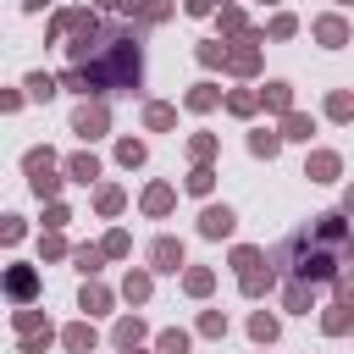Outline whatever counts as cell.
Segmentation results:
<instances>
[{"label": "cell", "instance_id": "6da1fadb", "mask_svg": "<svg viewBox=\"0 0 354 354\" xmlns=\"http://www.w3.org/2000/svg\"><path fill=\"white\" fill-rule=\"evenodd\" d=\"M66 61L83 66L88 100H105V94H138V88H144V39H138V28L77 33V39L66 44Z\"/></svg>", "mask_w": 354, "mask_h": 354}, {"label": "cell", "instance_id": "7a4b0ae2", "mask_svg": "<svg viewBox=\"0 0 354 354\" xmlns=\"http://www.w3.org/2000/svg\"><path fill=\"white\" fill-rule=\"evenodd\" d=\"M277 271H288V277H299V282H337V266H343V249H326V243H315L304 227L293 232V238H282L271 254H266Z\"/></svg>", "mask_w": 354, "mask_h": 354}, {"label": "cell", "instance_id": "3957f363", "mask_svg": "<svg viewBox=\"0 0 354 354\" xmlns=\"http://www.w3.org/2000/svg\"><path fill=\"white\" fill-rule=\"evenodd\" d=\"M260 44H266V28H249L238 44H227V72L232 77H254L260 72Z\"/></svg>", "mask_w": 354, "mask_h": 354}, {"label": "cell", "instance_id": "277c9868", "mask_svg": "<svg viewBox=\"0 0 354 354\" xmlns=\"http://www.w3.org/2000/svg\"><path fill=\"white\" fill-rule=\"evenodd\" d=\"M304 232H310L315 243H326V249H343V243L354 238V227H348V216H343V210H321V216H310V221H304Z\"/></svg>", "mask_w": 354, "mask_h": 354}, {"label": "cell", "instance_id": "5b68a950", "mask_svg": "<svg viewBox=\"0 0 354 354\" xmlns=\"http://www.w3.org/2000/svg\"><path fill=\"white\" fill-rule=\"evenodd\" d=\"M72 133H77L83 144L105 138V133H111V111H105V100H83V105L72 111Z\"/></svg>", "mask_w": 354, "mask_h": 354}, {"label": "cell", "instance_id": "8992f818", "mask_svg": "<svg viewBox=\"0 0 354 354\" xmlns=\"http://www.w3.org/2000/svg\"><path fill=\"white\" fill-rule=\"evenodd\" d=\"M111 11H122V17L144 22V28H160V22L177 17V0H111Z\"/></svg>", "mask_w": 354, "mask_h": 354}, {"label": "cell", "instance_id": "52a82bcc", "mask_svg": "<svg viewBox=\"0 0 354 354\" xmlns=\"http://www.w3.org/2000/svg\"><path fill=\"white\" fill-rule=\"evenodd\" d=\"M61 33H100V17L88 11V6H55V17H50V39H61Z\"/></svg>", "mask_w": 354, "mask_h": 354}, {"label": "cell", "instance_id": "ba28073f", "mask_svg": "<svg viewBox=\"0 0 354 354\" xmlns=\"http://www.w3.org/2000/svg\"><path fill=\"white\" fill-rule=\"evenodd\" d=\"M149 271H166V277H177V271H188V249H183V238H171V232H160V238L149 243Z\"/></svg>", "mask_w": 354, "mask_h": 354}, {"label": "cell", "instance_id": "9c48e42d", "mask_svg": "<svg viewBox=\"0 0 354 354\" xmlns=\"http://www.w3.org/2000/svg\"><path fill=\"white\" fill-rule=\"evenodd\" d=\"M232 227H238L232 205H205V210H199V238L221 243V238H232Z\"/></svg>", "mask_w": 354, "mask_h": 354}, {"label": "cell", "instance_id": "30bf717a", "mask_svg": "<svg viewBox=\"0 0 354 354\" xmlns=\"http://www.w3.org/2000/svg\"><path fill=\"white\" fill-rule=\"evenodd\" d=\"M310 33H315L321 50H343V44H348V22H343L337 11H321V17L310 22Z\"/></svg>", "mask_w": 354, "mask_h": 354}, {"label": "cell", "instance_id": "8fae6325", "mask_svg": "<svg viewBox=\"0 0 354 354\" xmlns=\"http://www.w3.org/2000/svg\"><path fill=\"white\" fill-rule=\"evenodd\" d=\"M304 177H310V183H337V177H343V155H337V149H310Z\"/></svg>", "mask_w": 354, "mask_h": 354}, {"label": "cell", "instance_id": "7c38bea8", "mask_svg": "<svg viewBox=\"0 0 354 354\" xmlns=\"http://www.w3.org/2000/svg\"><path fill=\"white\" fill-rule=\"evenodd\" d=\"M6 293H11L17 304H33V299H39V271H33V266H6Z\"/></svg>", "mask_w": 354, "mask_h": 354}, {"label": "cell", "instance_id": "4fadbf2b", "mask_svg": "<svg viewBox=\"0 0 354 354\" xmlns=\"http://www.w3.org/2000/svg\"><path fill=\"white\" fill-rule=\"evenodd\" d=\"M277 282H282V271L266 260V266H254V271H243V277H238V293H243V299H266Z\"/></svg>", "mask_w": 354, "mask_h": 354}, {"label": "cell", "instance_id": "5bb4252c", "mask_svg": "<svg viewBox=\"0 0 354 354\" xmlns=\"http://www.w3.org/2000/svg\"><path fill=\"white\" fill-rule=\"evenodd\" d=\"M171 205H177V188H171V183H149V188L138 194V210H144V216H155V221H160V216H171Z\"/></svg>", "mask_w": 354, "mask_h": 354}, {"label": "cell", "instance_id": "9a60e30c", "mask_svg": "<svg viewBox=\"0 0 354 354\" xmlns=\"http://www.w3.org/2000/svg\"><path fill=\"white\" fill-rule=\"evenodd\" d=\"M149 293H155V271H149V266H127L122 299H127V304H149Z\"/></svg>", "mask_w": 354, "mask_h": 354}, {"label": "cell", "instance_id": "2e32d148", "mask_svg": "<svg viewBox=\"0 0 354 354\" xmlns=\"http://www.w3.org/2000/svg\"><path fill=\"white\" fill-rule=\"evenodd\" d=\"M260 105L277 111V116H288V111H293V83H288V77H266V83H260Z\"/></svg>", "mask_w": 354, "mask_h": 354}, {"label": "cell", "instance_id": "e0dca14e", "mask_svg": "<svg viewBox=\"0 0 354 354\" xmlns=\"http://www.w3.org/2000/svg\"><path fill=\"white\" fill-rule=\"evenodd\" d=\"M22 171H28V188L44 183V177H55V149H50V144H33V149L22 155Z\"/></svg>", "mask_w": 354, "mask_h": 354}, {"label": "cell", "instance_id": "ac0fdd59", "mask_svg": "<svg viewBox=\"0 0 354 354\" xmlns=\"http://www.w3.org/2000/svg\"><path fill=\"white\" fill-rule=\"evenodd\" d=\"M111 304H116V293H111L105 282H94V277H88V282L77 288V310H83V315H105Z\"/></svg>", "mask_w": 354, "mask_h": 354}, {"label": "cell", "instance_id": "d6986e66", "mask_svg": "<svg viewBox=\"0 0 354 354\" xmlns=\"http://www.w3.org/2000/svg\"><path fill=\"white\" fill-rule=\"evenodd\" d=\"M282 310H293V315H310V310H315V282H299V277H288V282H282Z\"/></svg>", "mask_w": 354, "mask_h": 354}, {"label": "cell", "instance_id": "ffe728a7", "mask_svg": "<svg viewBox=\"0 0 354 354\" xmlns=\"http://www.w3.org/2000/svg\"><path fill=\"white\" fill-rule=\"evenodd\" d=\"M61 343H66V354H94V343H100V332H94V321L83 315V321H72V326H61Z\"/></svg>", "mask_w": 354, "mask_h": 354}, {"label": "cell", "instance_id": "44dd1931", "mask_svg": "<svg viewBox=\"0 0 354 354\" xmlns=\"http://www.w3.org/2000/svg\"><path fill=\"white\" fill-rule=\"evenodd\" d=\"M216 105H227V94H221L216 83H194V88L183 94V111H194V116H205V111H216Z\"/></svg>", "mask_w": 354, "mask_h": 354}, {"label": "cell", "instance_id": "7402d4cb", "mask_svg": "<svg viewBox=\"0 0 354 354\" xmlns=\"http://www.w3.org/2000/svg\"><path fill=\"white\" fill-rule=\"evenodd\" d=\"M282 144H288L282 127H254V133H249V155H254V160H277Z\"/></svg>", "mask_w": 354, "mask_h": 354}, {"label": "cell", "instance_id": "603a6c76", "mask_svg": "<svg viewBox=\"0 0 354 354\" xmlns=\"http://www.w3.org/2000/svg\"><path fill=\"white\" fill-rule=\"evenodd\" d=\"M171 127H177V105L144 100V133H171Z\"/></svg>", "mask_w": 354, "mask_h": 354}, {"label": "cell", "instance_id": "cb8c5ba5", "mask_svg": "<svg viewBox=\"0 0 354 354\" xmlns=\"http://www.w3.org/2000/svg\"><path fill=\"white\" fill-rule=\"evenodd\" d=\"M66 177L72 183H100V160H94V149H77V155H66Z\"/></svg>", "mask_w": 354, "mask_h": 354}, {"label": "cell", "instance_id": "d4e9b609", "mask_svg": "<svg viewBox=\"0 0 354 354\" xmlns=\"http://www.w3.org/2000/svg\"><path fill=\"white\" fill-rule=\"evenodd\" d=\"M321 332H326V337H348V332H354V310H348V304H326V310H321Z\"/></svg>", "mask_w": 354, "mask_h": 354}, {"label": "cell", "instance_id": "484cf974", "mask_svg": "<svg viewBox=\"0 0 354 354\" xmlns=\"http://www.w3.org/2000/svg\"><path fill=\"white\" fill-rule=\"evenodd\" d=\"M144 315H116V326H111V337H116V348H138L144 343Z\"/></svg>", "mask_w": 354, "mask_h": 354}, {"label": "cell", "instance_id": "4316f807", "mask_svg": "<svg viewBox=\"0 0 354 354\" xmlns=\"http://www.w3.org/2000/svg\"><path fill=\"white\" fill-rule=\"evenodd\" d=\"M310 133H315V116L310 111H288L282 116V138L288 144H310Z\"/></svg>", "mask_w": 354, "mask_h": 354}, {"label": "cell", "instance_id": "83f0119b", "mask_svg": "<svg viewBox=\"0 0 354 354\" xmlns=\"http://www.w3.org/2000/svg\"><path fill=\"white\" fill-rule=\"evenodd\" d=\"M210 288H216V271L210 266H188L183 271V293L188 299H210Z\"/></svg>", "mask_w": 354, "mask_h": 354}, {"label": "cell", "instance_id": "f1b7e54d", "mask_svg": "<svg viewBox=\"0 0 354 354\" xmlns=\"http://www.w3.org/2000/svg\"><path fill=\"white\" fill-rule=\"evenodd\" d=\"M277 332H282V321H277L271 310H254V315H249V337H254L260 348H271V343H277Z\"/></svg>", "mask_w": 354, "mask_h": 354}, {"label": "cell", "instance_id": "f546056e", "mask_svg": "<svg viewBox=\"0 0 354 354\" xmlns=\"http://www.w3.org/2000/svg\"><path fill=\"white\" fill-rule=\"evenodd\" d=\"M326 122H354V88H326Z\"/></svg>", "mask_w": 354, "mask_h": 354}, {"label": "cell", "instance_id": "4dcf8cb0", "mask_svg": "<svg viewBox=\"0 0 354 354\" xmlns=\"http://www.w3.org/2000/svg\"><path fill=\"white\" fill-rule=\"evenodd\" d=\"M216 28H221V39H243V33H249L243 6H221V11H216Z\"/></svg>", "mask_w": 354, "mask_h": 354}, {"label": "cell", "instance_id": "1f68e13d", "mask_svg": "<svg viewBox=\"0 0 354 354\" xmlns=\"http://www.w3.org/2000/svg\"><path fill=\"white\" fill-rule=\"evenodd\" d=\"M22 88H28V100H39V105H44V100H55V94H61V77H50V72H28V77H22Z\"/></svg>", "mask_w": 354, "mask_h": 354}, {"label": "cell", "instance_id": "d6a6232c", "mask_svg": "<svg viewBox=\"0 0 354 354\" xmlns=\"http://www.w3.org/2000/svg\"><path fill=\"white\" fill-rule=\"evenodd\" d=\"M122 205H127V194H122L116 183H100V188H94V210H100V216H122Z\"/></svg>", "mask_w": 354, "mask_h": 354}, {"label": "cell", "instance_id": "836d02e7", "mask_svg": "<svg viewBox=\"0 0 354 354\" xmlns=\"http://www.w3.org/2000/svg\"><path fill=\"white\" fill-rule=\"evenodd\" d=\"M194 61L216 72V66H227V44H221V39H199V44H194Z\"/></svg>", "mask_w": 354, "mask_h": 354}, {"label": "cell", "instance_id": "e575fe53", "mask_svg": "<svg viewBox=\"0 0 354 354\" xmlns=\"http://www.w3.org/2000/svg\"><path fill=\"white\" fill-rule=\"evenodd\" d=\"M227 111H232V116H243V122H249V116H254V111H260V88H232V94H227Z\"/></svg>", "mask_w": 354, "mask_h": 354}, {"label": "cell", "instance_id": "d590c367", "mask_svg": "<svg viewBox=\"0 0 354 354\" xmlns=\"http://www.w3.org/2000/svg\"><path fill=\"white\" fill-rule=\"evenodd\" d=\"M188 160L194 166H210L216 160V133H188Z\"/></svg>", "mask_w": 354, "mask_h": 354}, {"label": "cell", "instance_id": "8d00e7d4", "mask_svg": "<svg viewBox=\"0 0 354 354\" xmlns=\"http://www.w3.org/2000/svg\"><path fill=\"white\" fill-rule=\"evenodd\" d=\"M116 160L133 171V166H144V160H149V144H144V138H116Z\"/></svg>", "mask_w": 354, "mask_h": 354}, {"label": "cell", "instance_id": "74e56055", "mask_svg": "<svg viewBox=\"0 0 354 354\" xmlns=\"http://www.w3.org/2000/svg\"><path fill=\"white\" fill-rule=\"evenodd\" d=\"M183 188H188L194 199H210V188H216V166H194V171L183 177Z\"/></svg>", "mask_w": 354, "mask_h": 354}, {"label": "cell", "instance_id": "f35d334b", "mask_svg": "<svg viewBox=\"0 0 354 354\" xmlns=\"http://www.w3.org/2000/svg\"><path fill=\"white\" fill-rule=\"evenodd\" d=\"M227 260H232V271L243 277V271H254V266H266V249H254V243H232V254H227Z\"/></svg>", "mask_w": 354, "mask_h": 354}, {"label": "cell", "instance_id": "ab89813d", "mask_svg": "<svg viewBox=\"0 0 354 354\" xmlns=\"http://www.w3.org/2000/svg\"><path fill=\"white\" fill-rule=\"evenodd\" d=\"M194 348V337L183 332V326H166L160 337H155V354H188Z\"/></svg>", "mask_w": 354, "mask_h": 354}, {"label": "cell", "instance_id": "60d3db41", "mask_svg": "<svg viewBox=\"0 0 354 354\" xmlns=\"http://www.w3.org/2000/svg\"><path fill=\"white\" fill-rule=\"evenodd\" d=\"M100 260H105V249H100V243H77V249H72V266H77L83 277H94V271H100Z\"/></svg>", "mask_w": 354, "mask_h": 354}, {"label": "cell", "instance_id": "b9f144b4", "mask_svg": "<svg viewBox=\"0 0 354 354\" xmlns=\"http://www.w3.org/2000/svg\"><path fill=\"white\" fill-rule=\"evenodd\" d=\"M11 326H17V337H33V332H44L50 321H44V310H28V304H22V310L11 315Z\"/></svg>", "mask_w": 354, "mask_h": 354}, {"label": "cell", "instance_id": "7bdbcfd3", "mask_svg": "<svg viewBox=\"0 0 354 354\" xmlns=\"http://www.w3.org/2000/svg\"><path fill=\"white\" fill-rule=\"evenodd\" d=\"M100 249H105V260H127V254H133V238L116 227V232H105V238H100Z\"/></svg>", "mask_w": 354, "mask_h": 354}, {"label": "cell", "instance_id": "ee69618b", "mask_svg": "<svg viewBox=\"0 0 354 354\" xmlns=\"http://www.w3.org/2000/svg\"><path fill=\"white\" fill-rule=\"evenodd\" d=\"M293 33H299V17H293V11H277V17L266 22V39H293Z\"/></svg>", "mask_w": 354, "mask_h": 354}, {"label": "cell", "instance_id": "f6af8a7d", "mask_svg": "<svg viewBox=\"0 0 354 354\" xmlns=\"http://www.w3.org/2000/svg\"><path fill=\"white\" fill-rule=\"evenodd\" d=\"M199 337H227V315L221 310H199V326H194Z\"/></svg>", "mask_w": 354, "mask_h": 354}, {"label": "cell", "instance_id": "bcb514c9", "mask_svg": "<svg viewBox=\"0 0 354 354\" xmlns=\"http://www.w3.org/2000/svg\"><path fill=\"white\" fill-rule=\"evenodd\" d=\"M39 254H44V260H66V254H72V243H66L61 232H44V238H39Z\"/></svg>", "mask_w": 354, "mask_h": 354}, {"label": "cell", "instance_id": "7dc6e473", "mask_svg": "<svg viewBox=\"0 0 354 354\" xmlns=\"http://www.w3.org/2000/svg\"><path fill=\"white\" fill-rule=\"evenodd\" d=\"M66 221H72V210H66L61 199H50V205H44V232H61Z\"/></svg>", "mask_w": 354, "mask_h": 354}, {"label": "cell", "instance_id": "c3c4849f", "mask_svg": "<svg viewBox=\"0 0 354 354\" xmlns=\"http://www.w3.org/2000/svg\"><path fill=\"white\" fill-rule=\"evenodd\" d=\"M50 343H55V326H44V332H33V337H22L17 348H22V354H44Z\"/></svg>", "mask_w": 354, "mask_h": 354}, {"label": "cell", "instance_id": "681fc988", "mask_svg": "<svg viewBox=\"0 0 354 354\" xmlns=\"http://www.w3.org/2000/svg\"><path fill=\"white\" fill-rule=\"evenodd\" d=\"M61 88H66V94H83V100H88V83H83V66H66V72H61Z\"/></svg>", "mask_w": 354, "mask_h": 354}, {"label": "cell", "instance_id": "f907efd6", "mask_svg": "<svg viewBox=\"0 0 354 354\" xmlns=\"http://www.w3.org/2000/svg\"><path fill=\"white\" fill-rule=\"evenodd\" d=\"M332 293H337V304H348V310H354V271H337Z\"/></svg>", "mask_w": 354, "mask_h": 354}, {"label": "cell", "instance_id": "816d5d0a", "mask_svg": "<svg viewBox=\"0 0 354 354\" xmlns=\"http://www.w3.org/2000/svg\"><path fill=\"white\" fill-rule=\"evenodd\" d=\"M22 232H28V227H22V216H6V227H0V238H6V243H22Z\"/></svg>", "mask_w": 354, "mask_h": 354}, {"label": "cell", "instance_id": "f5cc1de1", "mask_svg": "<svg viewBox=\"0 0 354 354\" xmlns=\"http://www.w3.org/2000/svg\"><path fill=\"white\" fill-rule=\"evenodd\" d=\"M188 17H216V0H183Z\"/></svg>", "mask_w": 354, "mask_h": 354}, {"label": "cell", "instance_id": "db71d44e", "mask_svg": "<svg viewBox=\"0 0 354 354\" xmlns=\"http://www.w3.org/2000/svg\"><path fill=\"white\" fill-rule=\"evenodd\" d=\"M343 216H348V221H354V183H348V188H343Z\"/></svg>", "mask_w": 354, "mask_h": 354}, {"label": "cell", "instance_id": "11a10c76", "mask_svg": "<svg viewBox=\"0 0 354 354\" xmlns=\"http://www.w3.org/2000/svg\"><path fill=\"white\" fill-rule=\"evenodd\" d=\"M55 0H22V11H50Z\"/></svg>", "mask_w": 354, "mask_h": 354}, {"label": "cell", "instance_id": "9f6ffc18", "mask_svg": "<svg viewBox=\"0 0 354 354\" xmlns=\"http://www.w3.org/2000/svg\"><path fill=\"white\" fill-rule=\"evenodd\" d=\"M343 260H348V266H354V238H348V243H343Z\"/></svg>", "mask_w": 354, "mask_h": 354}, {"label": "cell", "instance_id": "6f0895ef", "mask_svg": "<svg viewBox=\"0 0 354 354\" xmlns=\"http://www.w3.org/2000/svg\"><path fill=\"white\" fill-rule=\"evenodd\" d=\"M122 354H144V348H122Z\"/></svg>", "mask_w": 354, "mask_h": 354}, {"label": "cell", "instance_id": "680465c9", "mask_svg": "<svg viewBox=\"0 0 354 354\" xmlns=\"http://www.w3.org/2000/svg\"><path fill=\"white\" fill-rule=\"evenodd\" d=\"M260 6H277V0H260Z\"/></svg>", "mask_w": 354, "mask_h": 354}, {"label": "cell", "instance_id": "91938a15", "mask_svg": "<svg viewBox=\"0 0 354 354\" xmlns=\"http://www.w3.org/2000/svg\"><path fill=\"white\" fill-rule=\"evenodd\" d=\"M221 6H238V0H221Z\"/></svg>", "mask_w": 354, "mask_h": 354}, {"label": "cell", "instance_id": "94428289", "mask_svg": "<svg viewBox=\"0 0 354 354\" xmlns=\"http://www.w3.org/2000/svg\"><path fill=\"white\" fill-rule=\"evenodd\" d=\"M337 6H354V0H337Z\"/></svg>", "mask_w": 354, "mask_h": 354}]
</instances>
